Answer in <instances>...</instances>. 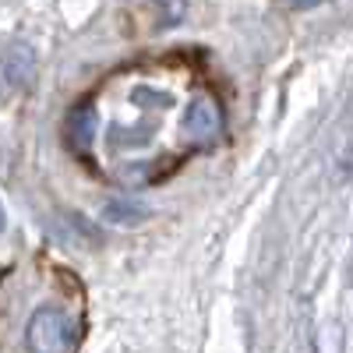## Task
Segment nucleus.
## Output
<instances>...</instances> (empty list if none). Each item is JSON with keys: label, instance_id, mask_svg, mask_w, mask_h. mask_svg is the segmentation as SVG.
I'll return each mask as SVG.
<instances>
[{"label": "nucleus", "instance_id": "obj_1", "mask_svg": "<svg viewBox=\"0 0 353 353\" xmlns=\"http://www.w3.org/2000/svg\"><path fill=\"white\" fill-rule=\"evenodd\" d=\"M28 353H71L74 346V321L57 307H39L25 325Z\"/></svg>", "mask_w": 353, "mask_h": 353}, {"label": "nucleus", "instance_id": "obj_2", "mask_svg": "<svg viewBox=\"0 0 353 353\" xmlns=\"http://www.w3.org/2000/svg\"><path fill=\"white\" fill-rule=\"evenodd\" d=\"M219 131H223V110L216 106V99L194 96L188 103V113H184V134H188V141L209 145V141L219 138Z\"/></svg>", "mask_w": 353, "mask_h": 353}, {"label": "nucleus", "instance_id": "obj_3", "mask_svg": "<svg viewBox=\"0 0 353 353\" xmlns=\"http://www.w3.org/2000/svg\"><path fill=\"white\" fill-rule=\"evenodd\" d=\"M36 68H39V61H36V50L28 43H11L8 46V53H4V74H8L11 85H18V88L32 85Z\"/></svg>", "mask_w": 353, "mask_h": 353}, {"label": "nucleus", "instance_id": "obj_4", "mask_svg": "<svg viewBox=\"0 0 353 353\" xmlns=\"http://www.w3.org/2000/svg\"><path fill=\"white\" fill-rule=\"evenodd\" d=\"M106 219H117V223H141L145 212H141V209H128V205H121V201H113L110 209H106Z\"/></svg>", "mask_w": 353, "mask_h": 353}, {"label": "nucleus", "instance_id": "obj_5", "mask_svg": "<svg viewBox=\"0 0 353 353\" xmlns=\"http://www.w3.org/2000/svg\"><path fill=\"white\" fill-rule=\"evenodd\" d=\"M283 8H290V11H311V8H318V4H325V0H279Z\"/></svg>", "mask_w": 353, "mask_h": 353}, {"label": "nucleus", "instance_id": "obj_6", "mask_svg": "<svg viewBox=\"0 0 353 353\" xmlns=\"http://www.w3.org/2000/svg\"><path fill=\"white\" fill-rule=\"evenodd\" d=\"M0 230H4V209H0Z\"/></svg>", "mask_w": 353, "mask_h": 353}]
</instances>
